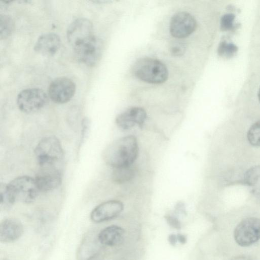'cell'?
<instances>
[{"mask_svg": "<svg viewBox=\"0 0 260 260\" xmlns=\"http://www.w3.org/2000/svg\"><path fill=\"white\" fill-rule=\"evenodd\" d=\"M1 188V204L5 208L17 202L31 203L36 199L40 191L35 178L28 176L16 177Z\"/></svg>", "mask_w": 260, "mask_h": 260, "instance_id": "cell-1", "label": "cell"}, {"mask_svg": "<svg viewBox=\"0 0 260 260\" xmlns=\"http://www.w3.org/2000/svg\"><path fill=\"white\" fill-rule=\"evenodd\" d=\"M139 153L138 142L134 136L116 140L104 150L103 157L105 162L113 168L132 166Z\"/></svg>", "mask_w": 260, "mask_h": 260, "instance_id": "cell-2", "label": "cell"}, {"mask_svg": "<svg viewBox=\"0 0 260 260\" xmlns=\"http://www.w3.org/2000/svg\"><path fill=\"white\" fill-rule=\"evenodd\" d=\"M132 71L137 78L152 84L164 83L169 76L166 66L160 61L150 57L138 59L134 63Z\"/></svg>", "mask_w": 260, "mask_h": 260, "instance_id": "cell-3", "label": "cell"}, {"mask_svg": "<svg viewBox=\"0 0 260 260\" xmlns=\"http://www.w3.org/2000/svg\"><path fill=\"white\" fill-rule=\"evenodd\" d=\"M35 154L39 166L62 165L63 149L59 140L55 136L42 139L35 148Z\"/></svg>", "mask_w": 260, "mask_h": 260, "instance_id": "cell-4", "label": "cell"}, {"mask_svg": "<svg viewBox=\"0 0 260 260\" xmlns=\"http://www.w3.org/2000/svg\"><path fill=\"white\" fill-rule=\"evenodd\" d=\"M75 55L80 62L89 67L95 66L99 61L103 45L95 35L73 47Z\"/></svg>", "mask_w": 260, "mask_h": 260, "instance_id": "cell-5", "label": "cell"}, {"mask_svg": "<svg viewBox=\"0 0 260 260\" xmlns=\"http://www.w3.org/2000/svg\"><path fill=\"white\" fill-rule=\"evenodd\" d=\"M236 242L242 247L250 246L260 239V219L250 217L241 221L234 232Z\"/></svg>", "mask_w": 260, "mask_h": 260, "instance_id": "cell-6", "label": "cell"}, {"mask_svg": "<svg viewBox=\"0 0 260 260\" xmlns=\"http://www.w3.org/2000/svg\"><path fill=\"white\" fill-rule=\"evenodd\" d=\"M47 94L41 89L30 88L20 91L17 97V104L20 110L31 113L41 109L48 101Z\"/></svg>", "mask_w": 260, "mask_h": 260, "instance_id": "cell-7", "label": "cell"}, {"mask_svg": "<svg viewBox=\"0 0 260 260\" xmlns=\"http://www.w3.org/2000/svg\"><path fill=\"white\" fill-rule=\"evenodd\" d=\"M35 178L40 191L47 192L57 188L62 181V166H39Z\"/></svg>", "mask_w": 260, "mask_h": 260, "instance_id": "cell-8", "label": "cell"}, {"mask_svg": "<svg viewBox=\"0 0 260 260\" xmlns=\"http://www.w3.org/2000/svg\"><path fill=\"white\" fill-rule=\"evenodd\" d=\"M76 88V84L72 80L67 77H59L50 84L48 89V96L56 104H64L72 99Z\"/></svg>", "mask_w": 260, "mask_h": 260, "instance_id": "cell-9", "label": "cell"}, {"mask_svg": "<svg viewBox=\"0 0 260 260\" xmlns=\"http://www.w3.org/2000/svg\"><path fill=\"white\" fill-rule=\"evenodd\" d=\"M197 22L194 18L186 12H179L172 17L170 23L171 35L178 39L186 38L196 29Z\"/></svg>", "mask_w": 260, "mask_h": 260, "instance_id": "cell-10", "label": "cell"}, {"mask_svg": "<svg viewBox=\"0 0 260 260\" xmlns=\"http://www.w3.org/2000/svg\"><path fill=\"white\" fill-rule=\"evenodd\" d=\"M94 35L92 23L85 18L75 19L67 31V40L73 47Z\"/></svg>", "mask_w": 260, "mask_h": 260, "instance_id": "cell-11", "label": "cell"}, {"mask_svg": "<svg viewBox=\"0 0 260 260\" xmlns=\"http://www.w3.org/2000/svg\"><path fill=\"white\" fill-rule=\"evenodd\" d=\"M123 204L117 200H110L95 207L90 213L91 220L96 223L113 219L123 210Z\"/></svg>", "mask_w": 260, "mask_h": 260, "instance_id": "cell-12", "label": "cell"}, {"mask_svg": "<svg viewBox=\"0 0 260 260\" xmlns=\"http://www.w3.org/2000/svg\"><path fill=\"white\" fill-rule=\"evenodd\" d=\"M147 118L145 110L141 107L129 108L119 114L116 118L117 125L122 129H128L135 125L141 127Z\"/></svg>", "mask_w": 260, "mask_h": 260, "instance_id": "cell-13", "label": "cell"}, {"mask_svg": "<svg viewBox=\"0 0 260 260\" xmlns=\"http://www.w3.org/2000/svg\"><path fill=\"white\" fill-rule=\"evenodd\" d=\"M61 45L59 36L54 33H46L41 35L37 39L35 51L44 56H52L59 50Z\"/></svg>", "mask_w": 260, "mask_h": 260, "instance_id": "cell-14", "label": "cell"}, {"mask_svg": "<svg viewBox=\"0 0 260 260\" xmlns=\"http://www.w3.org/2000/svg\"><path fill=\"white\" fill-rule=\"evenodd\" d=\"M23 233L22 223L14 218H8L0 223V241L11 243L19 239Z\"/></svg>", "mask_w": 260, "mask_h": 260, "instance_id": "cell-15", "label": "cell"}, {"mask_svg": "<svg viewBox=\"0 0 260 260\" xmlns=\"http://www.w3.org/2000/svg\"><path fill=\"white\" fill-rule=\"evenodd\" d=\"M100 242L98 235L89 234L82 241L77 252L78 260H90L94 258L98 251Z\"/></svg>", "mask_w": 260, "mask_h": 260, "instance_id": "cell-16", "label": "cell"}, {"mask_svg": "<svg viewBox=\"0 0 260 260\" xmlns=\"http://www.w3.org/2000/svg\"><path fill=\"white\" fill-rule=\"evenodd\" d=\"M124 232L121 227L112 225L102 230L98 235V237L102 245L114 246L122 241Z\"/></svg>", "mask_w": 260, "mask_h": 260, "instance_id": "cell-17", "label": "cell"}, {"mask_svg": "<svg viewBox=\"0 0 260 260\" xmlns=\"http://www.w3.org/2000/svg\"><path fill=\"white\" fill-rule=\"evenodd\" d=\"M136 172L131 166L114 168L112 174L113 180L117 183H124L132 180L135 176Z\"/></svg>", "mask_w": 260, "mask_h": 260, "instance_id": "cell-18", "label": "cell"}, {"mask_svg": "<svg viewBox=\"0 0 260 260\" xmlns=\"http://www.w3.org/2000/svg\"><path fill=\"white\" fill-rule=\"evenodd\" d=\"M14 28V23L13 20L7 15L0 16V37L1 39H6L9 37Z\"/></svg>", "mask_w": 260, "mask_h": 260, "instance_id": "cell-19", "label": "cell"}, {"mask_svg": "<svg viewBox=\"0 0 260 260\" xmlns=\"http://www.w3.org/2000/svg\"><path fill=\"white\" fill-rule=\"evenodd\" d=\"M238 50V48L235 44L222 41L219 44L217 53L220 56L228 58L233 57Z\"/></svg>", "mask_w": 260, "mask_h": 260, "instance_id": "cell-20", "label": "cell"}, {"mask_svg": "<svg viewBox=\"0 0 260 260\" xmlns=\"http://www.w3.org/2000/svg\"><path fill=\"white\" fill-rule=\"evenodd\" d=\"M247 139L250 144L260 146V120L253 123L247 132Z\"/></svg>", "mask_w": 260, "mask_h": 260, "instance_id": "cell-21", "label": "cell"}, {"mask_svg": "<svg viewBox=\"0 0 260 260\" xmlns=\"http://www.w3.org/2000/svg\"><path fill=\"white\" fill-rule=\"evenodd\" d=\"M235 16L232 13H228L223 15L220 22V27L222 31L232 30L235 27L234 21Z\"/></svg>", "mask_w": 260, "mask_h": 260, "instance_id": "cell-22", "label": "cell"}, {"mask_svg": "<svg viewBox=\"0 0 260 260\" xmlns=\"http://www.w3.org/2000/svg\"><path fill=\"white\" fill-rule=\"evenodd\" d=\"M184 44L181 42L175 43L171 48L172 54L174 56L182 55L185 51Z\"/></svg>", "mask_w": 260, "mask_h": 260, "instance_id": "cell-23", "label": "cell"}, {"mask_svg": "<svg viewBox=\"0 0 260 260\" xmlns=\"http://www.w3.org/2000/svg\"><path fill=\"white\" fill-rule=\"evenodd\" d=\"M168 223L170 226L175 229L181 228V223L179 220L175 217L171 215H167L165 217Z\"/></svg>", "mask_w": 260, "mask_h": 260, "instance_id": "cell-24", "label": "cell"}, {"mask_svg": "<svg viewBox=\"0 0 260 260\" xmlns=\"http://www.w3.org/2000/svg\"><path fill=\"white\" fill-rule=\"evenodd\" d=\"M168 241L170 244L172 246H175L178 241L177 235L171 234L168 237Z\"/></svg>", "mask_w": 260, "mask_h": 260, "instance_id": "cell-25", "label": "cell"}, {"mask_svg": "<svg viewBox=\"0 0 260 260\" xmlns=\"http://www.w3.org/2000/svg\"><path fill=\"white\" fill-rule=\"evenodd\" d=\"M177 238L178 241L181 244H185L187 241V237L185 235L182 234H177Z\"/></svg>", "mask_w": 260, "mask_h": 260, "instance_id": "cell-26", "label": "cell"}, {"mask_svg": "<svg viewBox=\"0 0 260 260\" xmlns=\"http://www.w3.org/2000/svg\"><path fill=\"white\" fill-rule=\"evenodd\" d=\"M230 260H253L251 257L245 255H240L234 257Z\"/></svg>", "mask_w": 260, "mask_h": 260, "instance_id": "cell-27", "label": "cell"}, {"mask_svg": "<svg viewBox=\"0 0 260 260\" xmlns=\"http://www.w3.org/2000/svg\"><path fill=\"white\" fill-rule=\"evenodd\" d=\"M257 96H258V101L260 103V87L258 89V93H257Z\"/></svg>", "mask_w": 260, "mask_h": 260, "instance_id": "cell-28", "label": "cell"}, {"mask_svg": "<svg viewBox=\"0 0 260 260\" xmlns=\"http://www.w3.org/2000/svg\"><path fill=\"white\" fill-rule=\"evenodd\" d=\"M3 260H8V259H5H5H4Z\"/></svg>", "mask_w": 260, "mask_h": 260, "instance_id": "cell-29", "label": "cell"}]
</instances>
